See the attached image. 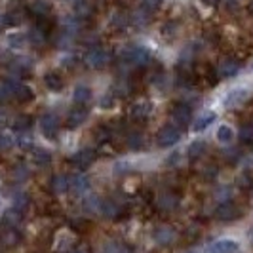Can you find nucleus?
<instances>
[{
	"mask_svg": "<svg viewBox=\"0 0 253 253\" xmlns=\"http://www.w3.org/2000/svg\"><path fill=\"white\" fill-rule=\"evenodd\" d=\"M120 59L129 69L145 67V65L151 63V51L141 48V46H127L126 50H122V53H120Z\"/></svg>",
	"mask_w": 253,
	"mask_h": 253,
	"instance_id": "1",
	"label": "nucleus"
},
{
	"mask_svg": "<svg viewBox=\"0 0 253 253\" xmlns=\"http://www.w3.org/2000/svg\"><path fill=\"white\" fill-rule=\"evenodd\" d=\"M113 59V53L103 48V46H93L86 51V57H84V63L88 65L89 69H103L111 63Z\"/></svg>",
	"mask_w": 253,
	"mask_h": 253,
	"instance_id": "2",
	"label": "nucleus"
},
{
	"mask_svg": "<svg viewBox=\"0 0 253 253\" xmlns=\"http://www.w3.org/2000/svg\"><path fill=\"white\" fill-rule=\"evenodd\" d=\"M192 122V109L187 103H175L169 109V124L181 127H187Z\"/></svg>",
	"mask_w": 253,
	"mask_h": 253,
	"instance_id": "3",
	"label": "nucleus"
},
{
	"mask_svg": "<svg viewBox=\"0 0 253 253\" xmlns=\"http://www.w3.org/2000/svg\"><path fill=\"white\" fill-rule=\"evenodd\" d=\"M181 141V129L173 124H166L164 127H160L158 135H156V145L160 149H166V147H173Z\"/></svg>",
	"mask_w": 253,
	"mask_h": 253,
	"instance_id": "4",
	"label": "nucleus"
},
{
	"mask_svg": "<svg viewBox=\"0 0 253 253\" xmlns=\"http://www.w3.org/2000/svg\"><path fill=\"white\" fill-rule=\"evenodd\" d=\"M151 236H152V240H154V244H158V246H162V248H168V246H171L173 242L177 240V232L171 227H168V225H158V227H154Z\"/></svg>",
	"mask_w": 253,
	"mask_h": 253,
	"instance_id": "5",
	"label": "nucleus"
},
{
	"mask_svg": "<svg viewBox=\"0 0 253 253\" xmlns=\"http://www.w3.org/2000/svg\"><path fill=\"white\" fill-rule=\"evenodd\" d=\"M88 120V109H86V105H75L73 109H69V113H67V127H71V129H76V127H80L84 122Z\"/></svg>",
	"mask_w": 253,
	"mask_h": 253,
	"instance_id": "6",
	"label": "nucleus"
},
{
	"mask_svg": "<svg viewBox=\"0 0 253 253\" xmlns=\"http://www.w3.org/2000/svg\"><path fill=\"white\" fill-rule=\"evenodd\" d=\"M240 215V210H238V206L234 202H219L215 210V219L217 221H223V223H230V221H234V219H238Z\"/></svg>",
	"mask_w": 253,
	"mask_h": 253,
	"instance_id": "7",
	"label": "nucleus"
},
{
	"mask_svg": "<svg viewBox=\"0 0 253 253\" xmlns=\"http://www.w3.org/2000/svg\"><path fill=\"white\" fill-rule=\"evenodd\" d=\"M38 126H40V131H42V135H44V137H48V139H55V137H57V131H59V120H57V116H55V114H44V116L40 118Z\"/></svg>",
	"mask_w": 253,
	"mask_h": 253,
	"instance_id": "8",
	"label": "nucleus"
},
{
	"mask_svg": "<svg viewBox=\"0 0 253 253\" xmlns=\"http://www.w3.org/2000/svg\"><path fill=\"white\" fill-rule=\"evenodd\" d=\"M208 253H238L240 252V244L230 238H219V240L211 242L208 246Z\"/></svg>",
	"mask_w": 253,
	"mask_h": 253,
	"instance_id": "9",
	"label": "nucleus"
},
{
	"mask_svg": "<svg viewBox=\"0 0 253 253\" xmlns=\"http://www.w3.org/2000/svg\"><path fill=\"white\" fill-rule=\"evenodd\" d=\"M89 189H91V183H89L88 175L78 173V175L69 177V192H73L76 196H84L89 192Z\"/></svg>",
	"mask_w": 253,
	"mask_h": 253,
	"instance_id": "10",
	"label": "nucleus"
},
{
	"mask_svg": "<svg viewBox=\"0 0 253 253\" xmlns=\"http://www.w3.org/2000/svg\"><path fill=\"white\" fill-rule=\"evenodd\" d=\"M248 97H250V91L246 88H232L230 91H227V95L223 97V107L232 109V107H236V105H242Z\"/></svg>",
	"mask_w": 253,
	"mask_h": 253,
	"instance_id": "11",
	"label": "nucleus"
},
{
	"mask_svg": "<svg viewBox=\"0 0 253 253\" xmlns=\"http://www.w3.org/2000/svg\"><path fill=\"white\" fill-rule=\"evenodd\" d=\"M152 113L151 101H137L133 103V107L129 109V118L135 122H147Z\"/></svg>",
	"mask_w": 253,
	"mask_h": 253,
	"instance_id": "12",
	"label": "nucleus"
},
{
	"mask_svg": "<svg viewBox=\"0 0 253 253\" xmlns=\"http://www.w3.org/2000/svg\"><path fill=\"white\" fill-rule=\"evenodd\" d=\"M71 162H73L76 168H80V169H88L89 166L95 162V151H93V149H80L78 152L73 154Z\"/></svg>",
	"mask_w": 253,
	"mask_h": 253,
	"instance_id": "13",
	"label": "nucleus"
},
{
	"mask_svg": "<svg viewBox=\"0 0 253 253\" xmlns=\"http://www.w3.org/2000/svg\"><path fill=\"white\" fill-rule=\"evenodd\" d=\"M156 206L162 210V211H173V210H177L179 206V198L175 192H171V190H164V192H160L158 194V198H156Z\"/></svg>",
	"mask_w": 253,
	"mask_h": 253,
	"instance_id": "14",
	"label": "nucleus"
},
{
	"mask_svg": "<svg viewBox=\"0 0 253 253\" xmlns=\"http://www.w3.org/2000/svg\"><path fill=\"white\" fill-rule=\"evenodd\" d=\"M240 63L234 59V57H225L219 67H217V75L221 76V78H232V76H236L240 73Z\"/></svg>",
	"mask_w": 253,
	"mask_h": 253,
	"instance_id": "15",
	"label": "nucleus"
},
{
	"mask_svg": "<svg viewBox=\"0 0 253 253\" xmlns=\"http://www.w3.org/2000/svg\"><path fill=\"white\" fill-rule=\"evenodd\" d=\"M12 95L13 99H17L19 103H29L33 101V97H35L33 89L29 88L27 84H23V82H17V80H12Z\"/></svg>",
	"mask_w": 253,
	"mask_h": 253,
	"instance_id": "16",
	"label": "nucleus"
},
{
	"mask_svg": "<svg viewBox=\"0 0 253 253\" xmlns=\"http://www.w3.org/2000/svg\"><path fill=\"white\" fill-rule=\"evenodd\" d=\"M215 120H217L215 111H206V113H202L200 116H196V120L192 122V131H196V133L206 131L208 127L215 122Z\"/></svg>",
	"mask_w": 253,
	"mask_h": 253,
	"instance_id": "17",
	"label": "nucleus"
},
{
	"mask_svg": "<svg viewBox=\"0 0 253 253\" xmlns=\"http://www.w3.org/2000/svg\"><path fill=\"white\" fill-rule=\"evenodd\" d=\"M99 211H101L107 219H118V217L122 215L124 208H122V204L116 202V200H103Z\"/></svg>",
	"mask_w": 253,
	"mask_h": 253,
	"instance_id": "18",
	"label": "nucleus"
},
{
	"mask_svg": "<svg viewBox=\"0 0 253 253\" xmlns=\"http://www.w3.org/2000/svg\"><path fill=\"white\" fill-rule=\"evenodd\" d=\"M31 162L38 168H46L51 164V152L42 147H35V149H31Z\"/></svg>",
	"mask_w": 253,
	"mask_h": 253,
	"instance_id": "19",
	"label": "nucleus"
},
{
	"mask_svg": "<svg viewBox=\"0 0 253 253\" xmlns=\"http://www.w3.org/2000/svg\"><path fill=\"white\" fill-rule=\"evenodd\" d=\"M44 86L50 89V91H61L65 88V80L63 76L59 75L57 71H50L44 75Z\"/></svg>",
	"mask_w": 253,
	"mask_h": 253,
	"instance_id": "20",
	"label": "nucleus"
},
{
	"mask_svg": "<svg viewBox=\"0 0 253 253\" xmlns=\"http://www.w3.org/2000/svg\"><path fill=\"white\" fill-rule=\"evenodd\" d=\"M0 242H2L6 248H15V246L21 242V232L15 227H6V230L0 234Z\"/></svg>",
	"mask_w": 253,
	"mask_h": 253,
	"instance_id": "21",
	"label": "nucleus"
},
{
	"mask_svg": "<svg viewBox=\"0 0 253 253\" xmlns=\"http://www.w3.org/2000/svg\"><path fill=\"white\" fill-rule=\"evenodd\" d=\"M236 137V133H234V127L228 126V124H221V126L217 127L215 131V139L217 143H221V145H230L232 141Z\"/></svg>",
	"mask_w": 253,
	"mask_h": 253,
	"instance_id": "22",
	"label": "nucleus"
},
{
	"mask_svg": "<svg viewBox=\"0 0 253 253\" xmlns=\"http://www.w3.org/2000/svg\"><path fill=\"white\" fill-rule=\"evenodd\" d=\"M73 99H75L76 105H88L91 101V88L84 86V84H78L73 91Z\"/></svg>",
	"mask_w": 253,
	"mask_h": 253,
	"instance_id": "23",
	"label": "nucleus"
},
{
	"mask_svg": "<svg viewBox=\"0 0 253 253\" xmlns=\"http://www.w3.org/2000/svg\"><path fill=\"white\" fill-rule=\"evenodd\" d=\"M50 187H51V190H53V194L61 196V194H65V192H69V177H67V175H63V173L53 175Z\"/></svg>",
	"mask_w": 253,
	"mask_h": 253,
	"instance_id": "24",
	"label": "nucleus"
},
{
	"mask_svg": "<svg viewBox=\"0 0 253 253\" xmlns=\"http://www.w3.org/2000/svg\"><path fill=\"white\" fill-rule=\"evenodd\" d=\"M82 206H84V211H88V213H95V211H99V210H101V200H99V196H97V194L88 192V194H84V198H82Z\"/></svg>",
	"mask_w": 253,
	"mask_h": 253,
	"instance_id": "25",
	"label": "nucleus"
},
{
	"mask_svg": "<svg viewBox=\"0 0 253 253\" xmlns=\"http://www.w3.org/2000/svg\"><path fill=\"white\" fill-rule=\"evenodd\" d=\"M29 10H31V13L37 17L38 21H40V19H48V17H50V6H48L44 0H37V2H33V4L29 6Z\"/></svg>",
	"mask_w": 253,
	"mask_h": 253,
	"instance_id": "26",
	"label": "nucleus"
},
{
	"mask_svg": "<svg viewBox=\"0 0 253 253\" xmlns=\"http://www.w3.org/2000/svg\"><path fill=\"white\" fill-rule=\"evenodd\" d=\"M27 38H29V42H31L33 46H44L46 40H48V33L37 25L35 29H31V33L27 35Z\"/></svg>",
	"mask_w": 253,
	"mask_h": 253,
	"instance_id": "27",
	"label": "nucleus"
},
{
	"mask_svg": "<svg viewBox=\"0 0 253 253\" xmlns=\"http://www.w3.org/2000/svg\"><path fill=\"white\" fill-rule=\"evenodd\" d=\"M206 141H192L189 145V149H187V154H189L190 160H198V158H202L204 152H206Z\"/></svg>",
	"mask_w": 253,
	"mask_h": 253,
	"instance_id": "28",
	"label": "nucleus"
},
{
	"mask_svg": "<svg viewBox=\"0 0 253 253\" xmlns=\"http://www.w3.org/2000/svg\"><path fill=\"white\" fill-rule=\"evenodd\" d=\"M127 147L131 149V151H143L145 149V137H143V133L141 131H131L129 135H127Z\"/></svg>",
	"mask_w": 253,
	"mask_h": 253,
	"instance_id": "29",
	"label": "nucleus"
},
{
	"mask_svg": "<svg viewBox=\"0 0 253 253\" xmlns=\"http://www.w3.org/2000/svg\"><path fill=\"white\" fill-rule=\"evenodd\" d=\"M238 141L242 147H253V124H246L238 131Z\"/></svg>",
	"mask_w": 253,
	"mask_h": 253,
	"instance_id": "30",
	"label": "nucleus"
},
{
	"mask_svg": "<svg viewBox=\"0 0 253 253\" xmlns=\"http://www.w3.org/2000/svg\"><path fill=\"white\" fill-rule=\"evenodd\" d=\"M236 187L242 190V192H250L253 190V173L250 171H242L238 179H236Z\"/></svg>",
	"mask_w": 253,
	"mask_h": 253,
	"instance_id": "31",
	"label": "nucleus"
},
{
	"mask_svg": "<svg viewBox=\"0 0 253 253\" xmlns=\"http://www.w3.org/2000/svg\"><path fill=\"white\" fill-rule=\"evenodd\" d=\"M101 253H127V248L122 244V242L116 240H109L103 244Z\"/></svg>",
	"mask_w": 253,
	"mask_h": 253,
	"instance_id": "32",
	"label": "nucleus"
},
{
	"mask_svg": "<svg viewBox=\"0 0 253 253\" xmlns=\"http://www.w3.org/2000/svg\"><path fill=\"white\" fill-rule=\"evenodd\" d=\"M75 12L78 17H89L91 13H93V8H91V4H89L88 0H76L75 4Z\"/></svg>",
	"mask_w": 253,
	"mask_h": 253,
	"instance_id": "33",
	"label": "nucleus"
},
{
	"mask_svg": "<svg viewBox=\"0 0 253 253\" xmlns=\"http://www.w3.org/2000/svg\"><path fill=\"white\" fill-rule=\"evenodd\" d=\"M129 23H131L133 27H137V29L145 27L147 23H149V12H145L143 8H141V10H137V12L129 17Z\"/></svg>",
	"mask_w": 253,
	"mask_h": 253,
	"instance_id": "34",
	"label": "nucleus"
},
{
	"mask_svg": "<svg viewBox=\"0 0 253 253\" xmlns=\"http://www.w3.org/2000/svg\"><path fill=\"white\" fill-rule=\"evenodd\" d=\"M21 217H23V213H21L19 210L10 208V210L4 213V223H6V227H15V225L21 221Z\"/></svg>",
	"mask_w": 253,
	"mask_h": 253,
	"instance_id": "35",
	"label": "nucleus"
},
{
	"mask_svg": "<svg viewBox=\"0 0 253 253\" xmlns=\"http://www.w3.org/2000/svg\"><path fill=\"white\" fill-rule=\"evenodd\" d=\"M33 126V120H31V116H27V114H19L15 120H13V129H17V131H29Z\"/></svg>",
	"mask_w": 253,
	"mask_h": 253,
	"instance_id": "36",
	"label": "nucleus"
},
{
	"mask_svg": "<svg viewBox=\"0 0 253 253\" xmlns=\"http://www.w3.org/2000/svg\"><path fill=\"white\" fill-rule=\"evenodd\" d=\"M10 99H13V95H12V80L0 82V105L8 103Z\"/></svg>",
	"mask_w": 253,
	"mask_h": 253,
	"instance_id": "37",
	"label": "nucleus"
},
{
	"mask_svg": "<svg viewBox=\"0 0 253 253\" xmlns=\"http://www.w3.org/2000/svg\"><path fill=\"white\" fill-rule=\"evenodd\" d=\"M217 171H219V169H217L215 164H206V166H202V168H200V177L210 179V181H211V179L217 177Z\"/></svg>",
	"mask_w": 253,
	"mask_h": 253,
	"instance_id": "38",
	"label": "nucleus"
},
{
	"mask_svg": "<svg viewBox=\"0 0 253 253\" xmlns=\"http://www.w3.org/2000/svg\"><path fill=\"white\" fill-rule=\"evenodd\" d=\"M13 145H15V141L10 133H4V131H0V151H10Z\"/></svg>",
	"mask_w": 253,
	"mask_h": 253,
	"instance_id": "39",
	"label": "nucleus"
},
{
	"mask_svg": "<svg viewBox=\"0 0 253 253\" xmlns=\"http://www.w3.org/2000/svg\"><path fill=\"white\" fill-rule=\"evenodd\" d=\"M13 177L17 179V181H27L29 179V168L23 164L15 166L13 168Z\"/></svg>",
	"mask_w": 253,
	"mask_h": 253,
	"instance_id": "40",
	"label": "nucleus"
},
{
	"mask_svg": "<svg viewBox=\"0 0 253 253\" xmlns=\"http://www.w3.org/2000/svg\"><path fill=\"white\" fill-rule=\"evenodd\" d=\"M215 196H217V200H219V202H228V200H230V187H228V185L219 187Z\"/></svg>",
	"mask_w": 253,
	"mask_h": 253,
	"instance_id": "41",
	"label": "nucleus"
},
{
	"mask_svg": "<svg viewBox=\"0 0 253 253\" xmlns=\"http://www.w3.org/2000/svg\"><path fill=\"white\" fill-rule=\"evenodd\" d=\"M160 6H162V0H143V10L149 13L156 12Z\"/></svg>",
	"mask_w": 253,
	"mask_h": 253,
	"instance_id": "42",
	"label": "nucleus"
},
{
	"mask_svg": "<svg viewBox=\"0 0 253 253\" xmlns=\"http://www.w3.org/2000/svg\"><path fill=\"white\" fill-rule=\"evenodd\" d=\"M109 139H111V131L107 127H97L95 129V141L97 143H107Z\"/></svg>",
	"mask_w": 253,
	"mask_h": 253,
	"instance_id": "43",
	"label": "nucleus"
},
{
	"mask_svg": "<svg viewBox=\"0 0 253 253\" xmlns=\"http://www.w3.org/2000/svg\"><path fill=\"white\" fill-rule=\"evenodd\" d=\"M114 101H116V97H114L113 93H109V95H103L101 99H99V107H101V109H113Z\"/></svg>",
	"mask_w": 253,
	"mask_h": 253,
	"instance_id": "44",
	"label": "nucleus"
},
{
	"mask_svg": "<svg viewBox=\"0 0 253 253\" xmlns=\"http://www.w3.org/2000/svg\"><path fill=\"white\" fill-rule=\"evenodd\" d=\"M175 33H177V25H175V23H166V25L162 27V35H164V37L171 38Z\"/></svg>",
	"mask_w": 253,
	"mask_h": 253,
	"instance_id": "45",
	"label": "nucleus"
},
{
	"mask_svg": "<svg viewBox=\"0 0 253 253\" xmlns=\"http://www.w3.org/2000/svg\"><path fill=\"white\" fill-rule=\"evenodd\" d=\"M179 160H181V154H179V152H173V154L168 158V166H179Z\"/></svg>",
	"mask_w": 253,
	"mask_h": 253,
	"instance_id": "46",
	"label": "nucleus"
},
{
	"mask_svg": "<svg viewBox=\"0 0 253 253\" xmlns=\"http://www.w3.org/2000/svg\"><path fill=\"white\" fill-rule=\"evenodd\" d=\"M6 124H8V114L4 111H0V127H4Z\"/></svg>",
	"mask_w": 253,
	"mask_h": 253,
	"instance_id": "47",
	"label": "nucleus"
},
{
	"mask_svg": "<svg viewBox=\"0 0 253 253\" xmlns=\"http://www.w3.org/2000/svg\"><path fill=\"white\" fill-rule=\"evenodd\" d=\"M223 4H225L227 8H232V6H236V4H238V0H223Z\"/></svg>",
	"mask_w": 253,
	"mask_h": 253,
	"instance_id": "48",
	"label": "nucleus"
},
{
	"mask_svg": "<svg viewBox=\"0 0 253 253\" xmlns=\"http://www.w3.org/2000/svg\"><path fill=\"white\" fill-rule=\"evenodd\" d=\"M202 2L206 4V6H217L221 0H202Z\"/></svg>",
	"mask_w": 253,
	"mask_h": 253,
	"instance_id": "49",
	"label": "nucleus"
},
{
	"mask_svg": "<svg viewBox=\"0 0 253 253\" xmlns=\"http://www.w3.org/2000/svg\"><path fill=\"white\" fill-rule=\"evenodd\" d=\"M250 13H252V15H253V2H252V4H250Z\"/></svg>",
	"mask_w": 253,
	"mask_h": 253,
	"instance_id": "50",
	"label": "nucleus"
},
{
	"mask_svg": "<svg viewBox=\"0 0 253 253\" xmlns=\"http://www.w3.org/2000/svg\"><path fill=\"white\" fill-rule=\"evenodd\" d=\"M76 253H88V252H76Z\"/></svg>",
	"mask_w": 253,
	"mask_h": 253,
	"instance_id": "51",
	"label": "nucleus"
},
{
	"mask_svg": "<svg viewBox=\"0 0 253 253\" xmlns=\"http://www.w3.org/2000/svg\"><path fill=\"white\" fill-rule=\"evenodd\" d=\"M252 240H253V232H252Z\"/></svg>",
	"mask_w": 253,
	"mask_h": 253,
	"instance_id": "52",
	"label": "nucleus"
},
{
	"mask_svg": "<svg viewBox=\"0 0 253 253\" xmlns=\"http://www.w3.org/2000/svg\"><path fill=\"white\" fill-rule=\"evenodd\" d=\"M189 253H194V252H189Z\"/></svg>",
	"mask_w": 253,
	"mask_h": 253,
	"instance_id": "53",
	"label": "nucleus"
},
{
	"mask_svg": "<svg viewBox=\"0 0 253 253\" xmlns=\"http://www.w3.org/2000/svg\"><path fill=\"white\" fill-rule=\"evenodd\" d=\"M252 69H253V65H252Z\"/></svg>",
	"mask_w": 253,
	"mask_h": 253,
	"instance_id": "54",
	"label": "nucleus"
}]
</instances>
